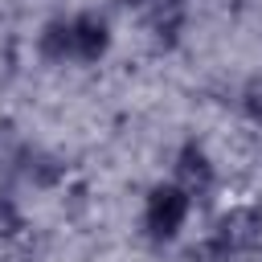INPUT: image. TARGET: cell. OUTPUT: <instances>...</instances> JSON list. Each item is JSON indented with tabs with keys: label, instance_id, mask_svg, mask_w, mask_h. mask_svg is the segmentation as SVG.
<instances>
[{
	"label": "cell",
	"instance_id": "cell-1",
	"mask_svg": "<svg viewBox=\"0 0 262 262\" xmlns=\"http://www.w3.org/2000/svg\"><path fill=\"white\" fill-rule=\"evenodd\" d=\"M258 242H262V205L242 201V205H229L213 221V229L201 246V258L205 262H233L237 254H250Z\"/></svg>",
	"mask_w": 262,
	"mask_h": 262
},
{
	"label": "cell",
	"instance_id": "cell-6",
	"mask_svg": "<svg viewBox=\"0 0 262 262\" xmlns=\"http://www.w3.org/2000/svg\"><path fill=\"white\" fill-rule=\"evenodd\" d=\"M37 53L49 66H74V29H70V16H53V20L41 25Z\"/></svg>",
	"mask_w": 262,
	"mask_h": 262
},
{
	"label": "cell",
	"instance_id": "cell-7",
	"mask_svg": "<svg viewBox=\"0 0 262 262\" xmlns=\"http://www.w3.org/2000/svg\"><path fill=\"white\" fill-rule=\"evenodd\" d=\"M37 188H49V184H57L61 180V164L53 160V156H45V151H25V168H20Z\"/></svg>",
	"mask_w": 262,
	"mask_h": 262
},
{
	"label": "cell",
	"instance_id": "cell-8",
	"mask_svg": "<svg viewBox=\"0 0 262 262\" xmlns=\"http://www.w3.org/2000/svg\"><path fill=\"white\" fill-rule=\"evenodd\" d=\"M20 233H25V209L8 188H0V242H16Z\"/></svg>",
	"mask_w": 262,
	"mask_h": 262
},
{
	"label": "cell",
	"instance_id": "cell-3",
	"mask_svg": "<svg viewBox=\"0 0 262 262\" xmlns=\"http://www.w3.org/2000/svg\"><path fill=\"white\" fill-rule=\"evenodd\" d=\"M172 180L192 196V205H201V201H209V196L217 192V164H213V156L205 151V143L184 139V143L176 147Z\"/></svg>",
	"mask_w": 262,
	"mask_h": 262
},
{
	"label": "cell",
	"instance_id": "cell-10",
	"mask_svg": "<svg viewBox=\"0 0 262 262\" xmlns=\"http://www.w3.org/2000/svg\"><path fill=\"white\" fill-rule=\"evenodd\" d=\"M115 4H119V8H131V12H143V8H147V0H115Z\"/></svg>",
	"mask_w": 262,
	"mask_h": 262
},
{
	"label": "cell",
	"instance_id": "cell-4",
	"mask_svg": "<svg viewBox=\"0 0 262 262\" xmlns=\"http://www.w3.org/2000/svg\"><path fill=\"white\" fill-rule=\"evenodd\" d=\"M70 29H74V66H98L106 53H111V20L98 12V8H82L70 16Z\"/></svg>",
	"mask_w": 262,
	"mask_h": 262
},
{
	"label": "cell",
	"instance_id": "cell-2",
	"mask_svg": "<svg viewBox=\"0 0 262 262\" xmlns=\"http://www.w3.org/2000/svg\"><path fill=\"white\" fill-rule=\"evenodd\" d=\"M188 213H192V196H188L176 180H160V184H151L147 196H143V213H139L143 237L156 242V246L176 242L180 229L188 225Z\"/></svg>",
	"mask_w": 262,
	"mask_h": 262
},
{
	"label": "cell",
	"instance_id": "cell-9",
	"mask_svg": "<svg viewBox=\"0 0 262 262\" xmlns=\"http://www.w3.org/2000/svg\"><path fill=\"white\" fill-rule=\"evenodd\" d=\"M242 111H246L254 123H262V74H254V78L242 86Z\"/></svg>",
	"mask_w": 262,
	"mask_h": 262
},
{
	"label": "cell",
	"instance_id": "cell-5",
	"mask_svg": "<svg viewBox=\"0 0 262 262\" xmlns=\"http://www.w3.org/2000/svg\"><path fill=\"white\" fill-rule=\"evenodd\" d=\"M184 25H188V0H147L143 29L160 49H172L184 37Z\"/></svg>",
	"mask_w": 262,
	"mask_h": 262
}]
</instances>
